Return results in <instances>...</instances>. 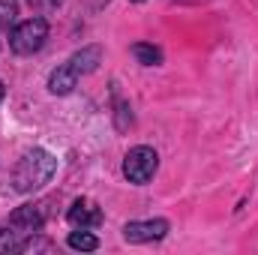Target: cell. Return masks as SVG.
<instances>
[{"label":"cell","instance_id":"obj_1","mask_svg":"<svg viewBox=\"0 0 258 255\" xmlns=\"http://www.w3.org/2000/svg\"><path fill=\"white\" fill-rule=\"evenodd\" d=\"M54 171H57V156L42 150V147H33L15 162V168H12V189L15 192L42 189L54 177Z\"/></svg>","mask_w":258,"mask_h":255},{"label":"cell","instance_id":"obj_2","mask_svg":"<svg viewBox=\"0 0 258 255\" xmlns=\"http://www.w3.org/2000/svg\"><path fill=\"white\" fill-rule=\"evenodd\" d=\"M45 39H48V21H45L42 15L24 18V21H18V24L9 30V48H12V54H18V57H33V54H39L42 45H45Z\"/></svg>","mask_w":258,"mask_h":255},{"label":"cell","instance_id":"obj_3","mask_svg":"<svg viewBox=\"0 0 258 255\" xmlns=\"http://www.w3.org/2000/svg\"><path fill=\"white\" fill-rule=\"evenodd\" d=\"M156 171H159V153L153 147H147V144L132 147L123 156V177L129 183H135V186L150 183L156 177Z\"/></svg>","mask_w":258,"mask_h":255},{"label":"cell","instance_id":"obj_4","mask_svg":"<svg viewBox=\"0 0 258 255\" xmlns=\"http://www.w3.org/2000/svg\"><path fill=\"white\" fill-rule=\"evenodd\" d=\"M120 231H123V240L126 243H156V240H165L168 237L171 222L168 219H132Z\"/></svg>","mask_w":258,"mask_h":255},{"label":"cell","instance_id":"obj_5","mask_svg":"<svg viewBox=\"0 0 258 255\" xmlns=\"http://www.w3.org/2000/svg\"><path fill=\"white\" fill-rule=\"evenodd\" d=\"M45 222H48V201H30V204H21V207L12 210L9 219H6V225H12L18 234L39 231Z\"/></svg>","mask_w":258,"mask_h":255},{"label":"cell","instance_id":"obj_6","mask_svg":"<svg viewBox=\"0 0 258 255\" xmlns=\"http://www.w3.org/2000/svg\"><path fill=\"white\" fill-rule=\"evenodd\" d=\"M66 222L72 225V228H99L102 225V210H99V204L96 201H90V198H75L72 201V207L66 210Z\"/></svg>","mask_w":258,"mask_h":255},{"label":"cell","instance_id":"obj_7","mask_svg":"<svg viewBox=\"0 0 258 255\" xmlns=\"http://www.w3.org/2000/svg\"><path fill=\"white\" fill-rule=\"evenodd\" d=\"M78 78L81 75L69 63H60L57 69H51V75H48V93L51 96H69L78 87Z\"/></svg>","mask_w":258,"mask_h":255},{"label":"cell","instance_id":"obj_8","mask_svg":"<svg viewBox=\"0 0 258 255\" xmlns=\"http://www.w3.org/2000/svg\"><path fill=\"white\" fill-rule=\"evenodd\" d=\"M66 63L72 66L78 75H90V72H96L99 63H102V48H99V45H84V48L75 51Z\"/></svg>","mask_w":258,"mask_h":255},{"label":"cell","instance_id":"obj_9","mask_svg":"<svg viewBox=\"0 0 258 255\" xmlns=\"http://www.w3.org/2000/svg\"><path fill=\"white\" fill-rule=\"evenodd\" d=\"M54 249H57V243H54L51 237L39 234V231L21 234V237H18V243L12 246V252H54Z\"/></svg>","mask_w":258,"mask_h":255},{"label":"cell","instance_id":"obj_10","mask_svg":"<svg viewBox=\"0 0 258 255\" xmlns=\"http://www.w3.org/2000/svg\"><path fill=\"white\" fill-rule=\"evenodd\" d=\"M66 246L75 249V252H96L99 249V237L90 228H72L69 237H66Z\"/></svg>","mask_w":258,"mask_h":255},{"label":"cell","instance_id":"obj_11","mask_svg":"<svg viewBox=\"0 0 258 255\" xmlns=\"http://www.w3.org/2000/svg\"><path fill=\"white\" fill-rule=\"evenodd\" d=\"M132 57L141 66H162V60H165L162 48L153 45V42H135V45H132Z\"/></svg>","mask_w":258,"mask_h":255},{"label":"cell","instance_id":"obj_12","mask_svg":"<svg viewBox=\"0 0 258 255\" xmlns=\"http://www.w3.org/2000/svg\"><path fill=\"white\" fill-rule=\"evenodd\" d=\"M114 126L120 129V132L132 129V108H129L126 99H120L117 93H114Z\"/></svg>","mask_w":258,"mask_h":255},{"label":"cell","instance_id":"obj_13","mask_svg":"<svg viewBox=\"0 0 258 255\" xmlns=\"http://www.w3.org/2000/svg\"><path fill=\"white\" fill-rule=\"evenodd\" d=\"M15 15H18V0H0V30L15 27Z\"/></svg>","mask_w":258,"mask_h":255},{"label":"cell","instance_id":"obj_14","mask_svg":"<svg viewBox=\"0 0 258 255\" xmlns=\"http://www.w3.org/2000/svg\"><path fill=\"white\" fill-rule=\"evenodd\" d=\"M18 231L12 228V225H6V228H0V252H12V246L18 243Z\"/></svg>","mask_w":258,"mask_h":255},{"label":"cell","instance_id":"obj_15","mask_svg":"<svg viewBox=\"0 0 258 255\" xmlns=\"http://www.w3.org/2000/svg\"><path fill=\"white\" fill-rule=\"evenodd\" d=\"M27 6L33 12H54V9L63 6V0H27Z\"/></svg>","mask_w":258,"mask_h":255},{"label":"cell","instance_id":"obj_16","mask_svg":"<svg viewBox=\"0 0 258 255\" xmlns=\"http://www.w3.org/2000/svg\"><path fill=\"white\" fill-rule=\"evenodd\" d=\"M3 96H6V84L0 81V102H3Z\"/></svg>","mask_w":258,"mask_h":255},{"label":"cell","instance_id":"obj_17","mask_svg":"<svg viewBox=\"0 0 258 255\" xmlns=\"http://www.w3.org/2000/svg\"><path fill=\"white\" fill-rule=\"evenodd\" d=\"M105 3H108V0H96V6H105Z\"/></svg>","mask_w":258,"mask_h":255},{"label":"cell","instance_id":"obj_18","mask_svg":"<svg viewBox=\"0 0 258 255\" xmlns=\"http://www.w3.org/2000/svg\"><path fill=\"white\" fill-rule=\"evenodd\" d=\"M132 3H144V0H132Z\"/></svg>","mask_w":258,"mask_h":255}]
</instances>
